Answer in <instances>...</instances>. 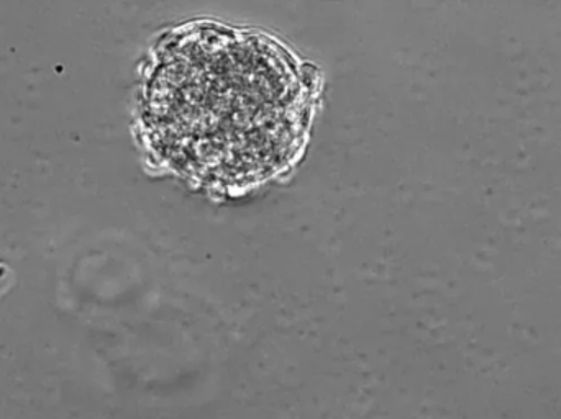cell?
I'll return each mask as SVG.
<instances>
[{
  "label": "cell",
  "instance_id": "6da1fadb",
  "mask_svg": "<svg viewBox=\"0 0 561 419\" xmlns=\"http://www.w3.org/2000/svg\"><path fill=\"white\" fill-rule=\"evenodd\" d=\"M312 82L280 43L219 23L180 30L158 49L144 120L154 153L181 176L243 193L302 150Z\"/></svg>",
  "mask_w": 561,
  "mask_h": 419
}]
</instances>
